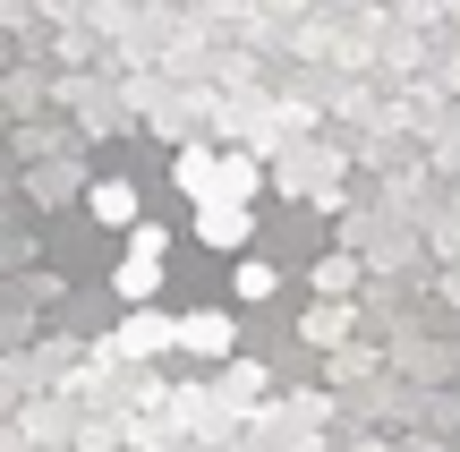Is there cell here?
Returning a JSON list of instances; mask_svg holds the SVG:
<instances>
[{"label":"cell","mask_w":460,"mask_h":452,"mask_svg":"<svg viewBox=\"0 0 460 452\" xmlns=\"http://www.w3.org/2000/svg\"><path fill=\"white\" fill-rule=\"evenodd\" d=\"M298 333H307L315 350H332V341L349 333V307H341V299H332V290H324V307H307V316H298Z\"/></svg>","instance_id":"8992f818"},{"label":"cell","mask_w":460,"mask_h":452,"mask_svg":"<svg viewBox=\"0 0 460 452\" xmlns=\"http://www.w3.org/2000/svg\"><path fill=\"white\" fill-rule=\"evenodd\" d=\"M171 180H180V188H188L197 205H205V197H239V205H247V197H256V180H264V171L247 163V154H205V146H188Z\"/></svg>","instance_id":"6da1fadb"},{"label":"cell","mask_w":460,"mask_h":452,"mask_svg":"<svg viewBox=\"0 0 460 452\" xmlns=\"http://www.w3.org/2000/svg\"><path fill=\"white\" fill-rule=\"evenodd\" d=\"M128 248H146V256H163V248H171V231H163V222H128Z\"/></svg>","instance_id":"30bf717a"},{"label":"cell","mask_w":460,"mask_h":452,"mask_svg":"<svg viewBox=\"0 0 460 452\" xmlns=\"http://www.w3.org/2000/svg\"><path fill=\"white\" fill-rule=\"evenodd\" d=\"M94 222H119V231H128L137 222V188L128 180H94Z\"/></svg>","instance_id":"52a82bcc"},{"label":"cell","mask_w":460,"mask_h":452,"mask_svg":"<svg viewBox=\"0 0 460 452\" xmlns=\"http://www.w3.org/2000/svg\"><path fill=\"white\" fill-rule=\"evenodd\" d=\"M230 341H239V324H230L222 307H197V316H180V350H197V359H230Z\"/></svg>","instance_id":"277c9868"},{"label":"cell","mask_w":460,"mask_h":452,"mask_svg":"<svg viewBox=\"0 0 460 452\" xmlns=\"http://www.w3.org/2000/svg\"><path fill=\"white\" fill-rule=\"evenodd\" d=\"M197 239H205V248H222V256H239L247 239H256V222H247L239 197H205L197 205Z\"/></svg>","instance_id":"7a4b0ae2"},{"label":"cell","mask_w":460,"mask_h":452,"mask_svg":"<svg viewBox=\"0 0 460 452\" xmlns=\"http://www.w3.org/2000/svg\"><path fill=\"white\" fill-rule=\"evenodd\" d=\"M119 299H128V307L163 299V256H146V248H128V256H119Z\"/></svg>","instance_id":"5b68a950"},{"label":"cell","mask_w":460,"mask_h":452,"mask_svg":"<svg viewBox=\"0 0 460 452\" xmlns=\"http://www.w3.org/2000/svg\"><path fill=\"white\" fill-rule=\"evenodd\" d=\"M171 341H180V324H171V316H154V299H146L128 324H119V341H111V350H119V359H154V350H171Z\"/></svg>","instance_id":"3957f363"},{"label":"cell","mask_w":460,"mask_h":452,"mask_svg":"<svg viewBox=\"0 0 460 452\" xmlns=\"http://www.w3.org/2000/svg\"><path fill=\"white\" fill-rule=\"evenodd\" d=\"M349 282H358V265H349V256H324V265H315V290H332V299H341Z\"/></svg>","instance_id":"9c48e42d"},{"label":"cell","mask_w":460,"mask_h":452,"mask_svg":"<svg viewBox=\"0 0 460 452\" xmlns=\"http://www.w3.org/2000/svg\"><path fill=\"white\" fill-rule=\"evenodd\" d=\"M230 290H239V299L256 307V299H273V290H281V273L264 265V256H239V273H230Z\"/></svg>","instance_id":"ba28073f"}]
</instances>
